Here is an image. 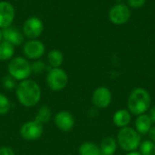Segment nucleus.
<instances>
[{
  "instance_id": "obj_32",
  "label": "nucleus",
  "mask_w": 155,
  "mask_h": 155,
  "mask_svg": "<svg viewBox=\"0 0 155 155\" xmlns=\"http://www.w3.org/2000/svg\"><path fill=\"white\" fill-rule=\"evenodd\" d=\"M102 155H103V154H102Z\"/></svg>"
},
{
  "instance_id": "obj_14",
  "label": "nucleus",
  "mask_w": 155,
  "mask_h": 155,
  "mask_svg": "<svg viewBox=\"0 0 155 155\" xmlns=\"http://www.w3.org/2000/svg\"><path fill=\"white\" fill-rule=\"evenodd\" d=\"M153 122L150 118V116L146 114L138 115L135 119V130L140 134L141 135H145L149 133L150 129L152 128Z\"/></svg>"
},
{
  "instance_id": "obj_7",
  "label": "nucleus",
  "mask_w": 155,
  "mask_h": 155,
  "mask_svg": "<svg viewBox=\"0 0 155 155\" xmlns=\"http://www.w3.org/2000/svg\"><path fill=\"white\" fill-rule=\"evenodd\" d=\"M131 17V10L124 4L118 3L114 5L109 11L110 21L117 25L126 24Z\"/></svg>"
},
{
  "instance_id": "obj_25",
  "label": "nucleus",
  "mask_w": 155,
  "mask_h": 155,
  "mask_svg": "<svg viewBox=\"0 0 155 155\" xmlns=\"http://www.w3.org/2000/svg\"><path fill=\"white\" fill-rule=\"evenodd\" d=\"M127 2L129 6L133 8H141L145 5L146 0H127Z\"/></svg>"
},
{
  "instance_id": "obj_27",
  "label": "nucleus",
  "mask_w": 155,
  "mask_h": 155,
  "mask_svg": "<svg viewBox=\"0 0 155 155\" xmlns=\"http://www.w3.org/2000/svg\"><path fill=\"white\" fill-rule=\"evenodd\" d=\"M148 134H149V138H150V140H151L152 142H153V143H155V125L154 126H152V128L150 129V131H149Z\"/></svg>"
},
{
  "instance_id": "obj_31",
  "label": "nucleus",
  "mask_w": 155,
  "mask_h": 155,
  "mask_svg": "<svg viewBox=\"0 0 155 155\" xmlns=\"http://www.w3.org/2000/svg\"><path fill=\"white\" fill-rule=\"evenodd\" d=\"M117 2H121V1H123V0H116Z\"/></svg>"
},
{
  "instance_id": "obj_21",
  "label": "nucleus",
  "mask_w": 155,
  "mask_h": 155,
  "mask_svg": "<svg viewBox=\"0 0 155 155\" xmlns=\"http://www.w3.org/2000/svg\"><path fill=\"white\" fill-rule=\"evenodd\" d=\"M139 149L142 155H155V143L151 140L142 142Z\"/></svg>"
},
{
  "instance_id": "obj_24",
  "label": "nucleus",
  "mask_w": 155,
  "mask_h": 155,
  "mask_svg": "<svg viewBox=\"0 0 155 155\" xmlns=\"http://www.w3.org/2000/svg\"><path fill=\"white\" fill-rule=\"evenodd\" d=\"M46 68L47 66L45 63H44L41 60H35L31 64V71H32V74H43L46 70Z\"/></svg>"
},
{
  "instance_id": "obj_13",
  "label": "nucleus",
  "mask_w": 155,
  "mask_h": 155,
  "mask_svg": "<svg viewBox=\"0 0 155 155\" xmlns=\"http://www.w3.org/2000/svg\"><path fill=\"white\" fill-rule=\"evenodd\" d=\"M3 39L5 42L10 43L14 46H18L24 42V34H22L16 27L8 26L2 29Z\"/></svg>"
},
{
  "instance_id": "obj_5",
  "label": "nucleus",
  "mask_w": 155,
  "mask_h": 155,
  "mask_svg": "<svg viewBox=\"0 0 155 155\" xmlns=\"http://www.w3.org/2000/svg\"><path fill=\"white\" fill-rule=\"evenodd\" d=\"M68 74L62 68H50L46 74V84L53 92L63 91L68 84Z\"/></svg>"
},
{
  "instance_id": "obj_2",
  "label": "nucleus",
  "mask_w": 155,
  "mask_h": 155,
  "mask_svg": "<svg viewBox=\"0 0 155 155\" xmlns=\"http://www.w3.org/2000/svg\"><path fill=\"white\" fill-rule=\"evenodd\" d=\"M151 95L149 92L142 87L134 89L129 94L127 100L128 111L134 115L145 114L151 106Z\"/></svg>"
},
{
  "instance_id": "obj_28",
  "label": "nucleus",
  "mask_w": 155,
  "mask_h": 155,
  "mask_svg": "<svg viewBox=\"0 0 155 155\" xmlns=\"http://www.w3.org/2000/svg\"><path fill=\"white\" fill-rule=\"evenodd\" d=\"M149 116L153 122V124H155V105L153 106L151 109H150V114H149Z\"/></svg>"
},
{
  "instance_id": "obj_23",
  "label": "nucleus",
  "mask_w": 155,
  "mask_h": 155,
  "mask_svg": "<svg viewBox=\"0 0 155 155\" xmlns=\"http://www.w3.org/2000/svg\"><path fill=\"white\" fill-rule=\"evenodd\" d=\"M2 85L3 87L5 89V90H8V91H12V90H15L16 86H17V81L13 78L11 75L7 74L5 76H4L2 78Z\"/></svg>"
},
{
  "instance_id": "obj_17",
  "label": "nucleus",
  "mask_w": 155,
  "mask_h": 155,
  "mask_svg": "<svg viewBox=\"0 0 155 155\" xmlns=\"http://www.w3.org/2000/svg\"><path fill=\"white\" fill-rule=\"evenodd\" d=\"M47 62L51 68H59L64 63V54L57 49L51 50L47 54Z\"/></svg>"
},
{
  "instance_id": "obj_10",
  "label": "nucleus",
  "mask_w": 155,
  "mask_h": 155,
  "mask_svg": "<svg viewBox=\"0 0 155 155\" xmlns=\"http://www.w3.org/2000/svg\"><path fill=\"white\" fill-rule=\"evenodd\" d=\"M112 93L109 90V88L105 86H100L97 87L92 95V102L94 105L100 109L107 108L111 103H112Z\"/></svg>"
},
{
  "instance_id": "obj_16",
  "label": "nucleus",
  "mask_w": 155,
  "mask_h": 155,
  "mask_svg": "<svg viewBox=\"0 0 155 155\" xmlns=\"http://www.w3.org/2000/svg\"><path fill=\"white\" fill-rule=\"evenodd\" d=\"M117 142L113 137H106L104 138L101 144H100V150L101 153L103 155H114L117 149Z\"/></svg>"
},
{
  "instance_id": "obj_12",
  "label": "nucleus",
  "mask_w": 155,
  "mask_h": 155,
  "mask_svg": "<svg viewBox=\"0 0 155 155\" xmlns=\"http://www.w3.org/2000/svg\"><path fill=\"white\" fill-rule=\"evenodd\" d=\"M15 19V8L7 1H0V29L12 25Z\"/></svg>"
},
{
  "instance_id": "obj_15",
  "label": "nucleus",
  "mask_w": 155,
  "mask_h": 155,
  "mask_svg": "<svg viewBox=\"0 0 155 155\" xmlns=\"http://www.w3.org/2000/svg\"><path fill=\"white\" fill-rule=\"evenodd\" d=\"M131 113L126 109L117 110L113 116V122L114 125L120 129L128 126L131 123Z\"/></svg>"
},
{
  "instance_id": "obj_11",
  "label": "nucleus",
  "mask_w": 155,
  "mask_h": 155,
  "mask_svg": "<svg viewBox=\"0 0 155 155\" xmlns=\"http://www.w3.org/2000/svg\"><path fill=\"white\" fill-rule=\"evenodd\" d=\"M54 123L57 129L62 132H70L75 124L74 115L65 110L59 111L54 117Z\"/></svg>"
},
{
  "instance_id": "obj_3",
  "label": "nucleus",
  "mask_w": 155,
  "mask_h": 155,
  "mask_svg": "<svg viewBox=\"0 0 155 155\" xmlns=\"http://www.w3.org/2000/svg\"><path fill=\"white\" fill-rule=\"evenodd\" d=\"M141 134L129 126L121 128L118 132L116 142L120 148L125 152H134L136 151L142 143Z\"/></svg>"
},
{
  "instance_id": "obj_4",
  "label": "nucleus",
  "mask_w": 155,
  "mask_h": 155,
  "mask_svg": "<svg viewBox=\"0 0 155 155\" xmlns=\"http://www.w3.org/2000/svg\"><path fill=\"white\" fill-rule=\"evenodd\" d=\"M8 74L15 78L17 82H21L26 79H29V76L32 74L31 64L28 59L18 56L13 57L7 65Z\"/></svg>"
},
{
  "instance_id": "obj_9",
  "label": "nucleus",
  "mask_w": 155,
  "mask_h": 155,
  "mask_svg": "<svg viewBox=\"0 0 155 155\" xmlns=\"http://www.w3.org/2000/svg\"><path fill=\"white\" fill-rule=\"evenodd\" d=\"M23 52L26 59L39 60L45 52V46L41 41L37 39H32L24 45Z\"/></svg>"
},
{
  "instance_id": "obj_29",
  "label": "nucleus",
  "mask_w": 155,
  "mask_h": 155,
  "mask_svg": "<svg viewBox=\"0 0 155 155\" xmlns=\"http://www.w3.org/2000/svg\"><path fill=\"white\" fill-rule=\"evenodd\" d=\"M126 155H142L139 152H136V151H134V152H130L128 153Z\"/></svg>"
},
{
  "instance_id": "obj_1",
  "label": "nucleus",
  "mask_w": 155,
  "mask_h": 155,
  "mask_svg": "<svg viewBox=\"0 0 155 155\" xmlns=\"http://www.w3.org/2000/svg\"><path fill=\"white\" fill-rule=\"evenodd\" d=\"M15 95L20 104L25 108H33L38 104L42 97L40 85L34 80L26 79L17 84Z\"/></svg>"
},
{
  "instance_id": "obj_20",
  "label": "nucleus",
  "mask_w": 155,
  "mask_h": 155,
  "mask_svg": "<svg viewBox=\"0 0 155 155\" xmlns=\"http://www.w3.org/2000/svg\"><path fill=\"white\" fill-rule=\"evenodd\" d=\"M15 54V46L8 42L2 41L0 43V61H8Z\"/></svg>"
},
{
  "instance_id": "obj_30",
  "label": "nucleus",
  "mask_w": 155,
  "mask_h": 155,
  "mask_svg": "<svg viewBox=\"0 0 155 155\" xmlns=\"http://www.w3.org/2000/svg\"><path fill=\"white\" fill-rule=\"evenodd\" d=\"M2 40H3V35H2V30L0 29V43L2 42Z\"/></svg>"
},
{
  "instance_id": "obj_22",
  "label": "nucleus",
  "mask_w": 155,
  "mask_h": 155,
  "mask_svg": "<svg viewBox=\"0 0 155 155\" xmlns=\"http://www.w3.org/2000/svg\"><path fill=\"white\" fill-rule=\"evenodd\" d=\"M11 109V102L6 95L0 93V115H5Z\"/></svg>"
},
{
  "instance_id": "obj_19",
  "label": "nucleus",
  "mask_w": 155,
  "mask_h": 155,
  "mask_svg": "<svg viewBox=\"0 0 155 155\" xmlns=\"http://www.w3.org/2000/svg\"><path fill=\"white\" fill-rule=\"evenodd\" d=\"M79 155H102L100 147L91 142L83 143L78 149Z\"/></svg>"
},
{
  "instance_id": "obj_18",
  "label": "nucleus",
  "mask_w": 155,
  "mask_h": 155,
  "mask_svg": "<svg viewBox=\"0 0 155 155\" xmlns=\"http://www.w3.org/2000/svg\"><path fill=\"white\" fill-rule=\"evenodd\" d=\"M51 117H52L51 108L46 104H43L38 108L35 116V120L42 124H45L51 120Z\"/></svg>"
},
{
  "instance_id": "obj_26",
  "label": "nucleus",
  "mask_w": 155,
  "mask_h": 155,
  "mask_svg": "<svg viewBox=\"0 0 155 155\" xmlns=\"http://www.w3.org/2000/svg\"><path fill=\"white\" fill-rule=\"evenodd\" d=\"M0 155H15V153L9 146H2L0 147Z\"/></svg>"
},
{
  "instance_id": "obj_8",
  "label": "nucleus",
  "mask_w": 155,
  "mask_h": 155,
  "mask_svg": "<svg viewBox=\"0 0 155 155\" xmlns=\"http://www.w3.org/2000/svg\"><path fill=\"white\" fill-rule=\"evenodd\" d=\"M44 31V24L42 20L36 16L27 18L23 25V34L29 39H37Z\"/></svg>"
},
{
  "instance_id": "obj_6",
  "label": "nucleus",
  "mask_w": 155,
  "mask_h": 155,
  "mask_svg": "<svg viewBox=\"0 0 155 155\" xmlns=\"http://www.w3.org/2000/svg\"><path fill=\"white\" fill-rule=\"evenodd\" d=\"M44 134V124L35 120L25 122L19 129V134L26 142H34L42 137Z\"/></svg>"
}]
</instances>
